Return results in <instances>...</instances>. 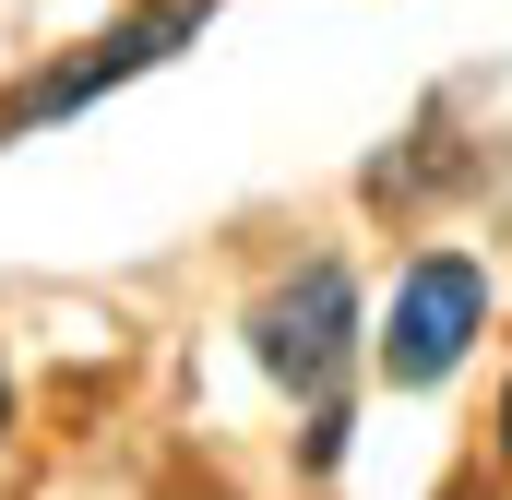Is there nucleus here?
<instances>
[{
  "label": "nucleus",
  "mask_w": 512,
  "mask_h": 500,
  "mask_svg": "<svg viewBox=\"0 0 512 500\" xmlns=\"http://www.w3.org/2000/svg\"><path fill=\"white\" fill-rule=\"evenodd\" d=\"M0 429H12V370H0Z\"/></svg>",
  "instance_id": "obj_4"
},
{
  "label": "nucleus",
  "mask_w": 512,
  "mask_h": 500,
  "mask_svg": "<svg viewBox=\"0 0 512 500\" xmlns=\"http://www.w3.org/2000/svg\"><path fill=\"white\" fill-rule=\"evenodd\" d=\"M203 24H215V0H155V12H131V24H108L84 60H60L48 84H24L12 120H72L84 96H108V84H131V72H155V60H167L179 36H203Z\"/></svg>",
  "instance_id": "obj_3"
},
{
  "label": "nucleus",
  "mask_w": 512,
  "mask_h": 500,
  "mask_svg": "<svg viewBox=\"0 0 512 500\" xmlns=\"http://www.w3.org/2000/svg\"><path fill=\"white\" fill-rule=\"evenodd\" d=\"M346 334H358V286H346V262H310L298 286H274L251 310V358L286 393H322V381L346 370Z\"/></svg>",
  "instance_id": "obj_2"
},
{
  "label": "nucleus",
  "mask_w": 512,
  "mask_h": 500,
  "mask_svg": "<svg viewBox=\"0 0 512 500\" xmlns=\"http://www.w3.org/2000/svg\"><path fill=\"white\" fill-rule=\"evenodd\" d=\"M489 334V274L465 262V250H429L405 286H393V322H382V370L405 393H429V381L453 370L465 346Z\"/></svg>",
  "instance_id": "obj_1"
},
{
  "label": "nucleus",
  "mask_w": 512,
  "mask_h": 500,
  "mask_svg": "<svg viewBox=\"0 0 512 500\" xmlns=\"http://www.w3.org/2000/svg\"><path fill=\"white\" fill-rule=\"evenodd\" d=\"M501 441H512V393H501Z\"/></svg>",
  "instance_id": "obj_5"
}]
</instances>
